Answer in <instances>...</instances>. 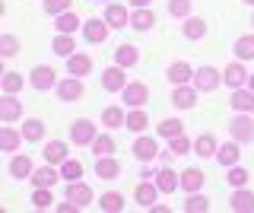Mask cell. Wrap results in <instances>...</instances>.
<instances>
[{
	"instance_id": "e575fe53",
	"label": "cell",
	"mask_w": 254,
	"mask_h": 213,
	"mask_svg": "<svg viewBox=\"0 0 254 213\" xmlns=\"http://www.w3.org/2000/svg\"><path fill=\"white\" fill-rule=\"evenodd\" d=\"M42 134H45L42 121H26V128H22V137L26 140H42Z\"/></svg>"
},
{
	"instance_id": "ab89813d",
	"label": "cell",
	"mask_w": 254,
	"mask_h": 213,
	"mask_svg": "<svg viewBox=\"0 0 254 213\" xmlns=\"http://www.w3.org/2000/svg\"><path fill=\"white\" fill-rule=\"evenodd\" d=\"M32 204H35V207H42V210L51 207V204H54V201H51V191H48V188H35V194H32Z\"/></svg>"
},
{
	"instance_id": "c3c4849f",
	"label": "cell",
	"mask_w": 254,
	"mask_h": 213,
	"mask_svg": "<svg viewBox=\"0 0 254 213\" xmlns=\"http://www.w3.org/2000/svg\"><path fill=\"white\" fill-rule=\"evenodd\" d=\"M190 10V0H169V13L172 16H185Z\"/></svg>"
},
{
	"instance_id": "7a4b0ae2",
	"label": "cell",
	"mask_w": 254,
	"mask_h": 213,
	"mask_svg": "<svg viewBox=\"0 0 254 213\" xmlns=\"http://www.w3.org/2000/svg\"><path fill=\"white\" fill-rule=\"evenodd\" d=\"M229 128H232V137H235V140H242V143L254 140V121H251V118H235Z\"/></svg>"
},
{
	"instance_id": "5b68a950",
	"label": "cell",
	"mask_w": 254,
	"mask_h": 213,
	"mask_svg": "<svg viewBox=\"0 0 254 213\" xmlns=\"http://www.w3.org/2000/svg\"><path fill=\"white\" fill-rule=\"evenodd\" d=\"M102 86H105L108 92H118V89H124V73H121V67H111L102 73Z\"/></svg>"
},
{
	"instance_id": "7402d4cb",
	"label": "cell",
	"mask_w": 254,
	"mask_h": 213,
	"mask_svg": "<svg viewBox=\"0 0 254 213\" xmlns=\"http://www.w3.org/2000/svg\"><path fill=\"white\" fill-rule=\"evenodd\" d=\"M169 80H172L175 86L188 83V80H190V67H188V64H172V67H169Z\"/></svg>"
},
{
	"instance_id": "9a60e30c",
	"label": "cell",
	"mask_w": 254,
	"mask_h": 213,
	"mask_svg": "<svg viewBox=\"0 0 254 213\" xmlns=\"http://www.w3.org/2000/svg\"><path fill=\"white\" fill-rule=\"evenodd\" d=\"M232 210L251 213V210H254V194H251V191H238V194L232 197Z\"/></svg>"
},
{
	"instance_id": "ac0fdd59",
	"label": "cell",
	"mask_w": 254,
	"mask_h": 213,
	"mask_svg": "<svg viewBox=\"0 0 254 213\" xmlns=\"http://www.w3.org/2000/svg\"><path fill=\"white\" fill-rule=\"evenodd\" d=\"M105 19H108V26H127V10L121 3H111L108 13H105Z\"/></svg>"
},
{
	"instance_id": "60d3db41",
	"label": "cell",
	"mask_w": 254,
	"mask_h": 213,
	"mask_svg": "<svg viewBox=\"0 0 254 213\" xmlns=\"http://www.w3.org/2000/svg\"><path fill=\"white\" fill-rule=\"evenodd\" d=\"M0 51H3V58H13V54L19 51V42H16L13 35H3L0 38Z\"/></svg>"
},
{
	"instance_id": "8992f818",
	"label": "cell",
	"mask_w": 254,
	"mask_h": 213,
	"mask_svg": "<svg viewBox=\"0 0 254 213\" xmlns=\"http://www.w3.org/2000/svg\"><path fill=\"white\" fill-rule=\"evenodd\" d=\"M118 172H121V165H118L115 159H108V156H99V165H95V175H99V178L111 181V178H118Z\"/></svg>"
},
{
	"instance_id": "7c38bea8",
	"label": "cell",
	"mask_w": 254,
	"mask_h": 213,
	"mask_svg": "<svg viewBox=\"0 0 254 213\" xmlns=\"http://www.w3.org/2000/svg\"><path fill=\"white\" fill-rule=\"evenodd\" d=\"M89 67H92V61L86 58V54H73V58L67 61V70L73 76H83V73H89Z\"/></svg>"
},
{
	"instance_id": "f35d334b",
	"label": "cell",
	"mask_w": 254,
	"mask_h": 213,
	"mask_svg": "<svg viewBox=\"0 0 254 213\" xmlns=\"http://www.w3.org/2000/svg\"><path fill=\"white\" fill-rule=\"evenodd\" d=\"M92 149H95V156H111L115 143H111V137H95L92 140Z\"/></svg>"
},
{
	"instance_id": "3957f363",
	"label": "cell",
	"mask_w": 254,
	"mask_h": 213,
	"mask_svg": "<svg viewBox=\"0 0 254 213\" xmlns=\"http://www.w3.org/2000/svg\"><path fill=\"white\" fill-rule=\"evenodd\" d=\"M70 137H73V143H92L95 140V128H92V121H76L73 124V131H70Z\"/></svg>"
},
{
	"instance_id": "f546056e",
	"label": "cell",
	"mask_w": 254,
	"mask_h": 213,
	"mask_svg": "<svg viewBox=\"0 0 254 213\" xmlns=\"http://www.w3.org/2000/svg\"><path fill=\"white\" fill-rule=\"evenodd\" d=\"M185 35H188V38H203V35H206V22H203V19H188Z\"/></svg>"
},
{
	"instance_id": "d6a6232c",
	"label": "cell",
	"mask_w": 254,
	"mask_h": 213,
	"mask_svg": "<svg viewBox=\"0 0 254 213\" xmlns=\"http://www.w3.org/2000/svg\"><path fill=\"white\" fill-rule=\"evenodd\" d=\"M76 26H79V19L73 16V13H61V16H58V29H61L64 35H67V32H76Z\"/></svg>"
},
{
	"instance_id": "5bb4252c",
	"label": "cell",
	"mask_w": 254,
	"mask_h": 213,
	"mask_svg": "<svg viewBox=\"0 0 254 213\" xmlns=\"http://www.w3.org/2000/svg\"><path fill=\"white\" fill-rule=\"evenodd\" d=\"M222 80H226L229 86H242L245 80H248V73H245V67H242V64H229V67H226V73H222Z\"/></svg>"
},
{
	"instance_id": "816d5d0a",
	"label": "cell",
	"mask_w": 254,
	"mask_h": 213,
	"mask_svg": "<svg viewBox=\"0 0 254 213\" xmlns=\"http://www.w3.org/2000/svg\"><path fill=\"white\" fill-rule=\"evenodd\" d=\"M130 3H133V6H140V10H143V6H146L149 0H130Z\"/></svg>"
},
{
	"instance_id": "603a6c76",
	"label": "cell",
	"mask_w": 254,
	"mask_h": 213,
	"mask_svg": "<svg viewBox=\"0 0 254 213\" xmlns=\"http://www.w3.org/2000/svg\"><path fill=\"white\" fill-rule=\"evenodd\" d=\"M54 181H58V172H54V169H42V172L32 175V185H35V188H51Z\"/></svg>"
},
{
	"instance_id": "b9f144b4",
	"label": "cell",
	"mask_w": 254,
	"mask_h": 213,
	"mask_svg": "<svg viewBox=\"0 0 254 213\" xmlns=\"http://www.w3.org/2000/svg\"><path fill=\"white\" fill-rule=\"evenodd\" d=\"M54 51L64 54V58H70V54H73L76 48H73V42H70L67 35H61V38H54Z\"/></svg>"
},
{
	"instance_id": "484cf974",
	"label": "cell",
	"mask_w": 254,
	"mask_h": 213,
	"mask_svg": "<svg viewBox=\"0 0 254 213\" xmlns=\"http://www.w3.org/2000/svg\"><path fill=\"white\" fill-rule=\"evenodd\" d=\"M115 58H118V67H130L133 61H137V48H133V45H121Z\"/></svg>"
},
{
	"instance_id": "74e56055",
	"label": "cell",
	"mask_w": 254,
	"mask_h": 213,
	"mask_svg": "<svg viewBox=\"0 0 254 213\" xmlns=\"http://www.w3.org/2000/svg\"><path fill=\"white\" fill-rule=\"evenodd\" d=\"M102 118H105L108 128H121V124H124V112H121V108H115V105L105 108V115H102Z\"/></svg>"
},
{
	"instance_id": "4dcf8cb0",
	"label": "cell",
	"mask_w": 254,
	"mask_h": 213,
	"mask_svg": "<svg viewBox=\"0 0 254 213\" xmlns=\"http://www.w3.org/2000/svg\"><path fill=\"white\" fill-rule=\"evenodd\" d=\"M181 131H185V124H181V121H175V118H169V121H162V124H159V134H162V137H178Z\"/></svg>"
},
{
	"instance_id": "836d02e7",
	"label": "cell",
	"mask_w": 254,
	"mask_h": 213,
	"mask_svg": "<svg viewBox=\"0 0 254 213\" xmlns=\"http://www.w3.org/2000/svg\"><path fill=\"white\" fill-rule=\"evenodd\" d=\"M137 201L143 204V207H153L156 204V188L153 185H140L137 188Z\"/></svg>"
},
{
	"instance_id": "4fadbf2b",
	"label": "cell",
	"mask_w": 254,
	"mask_h": 213,
	"mask_svg": "<svg viewBox=\"0 0 254 213\" xmlns=\"http://www.w3.org/2000/svg\"><path fill=\"white\" fill-rule=\"evenodd\" d=\"M19 112H22V105H19L13 96H6L3 102H0V118H3V121H16V118H19Z\"/></svg>"
},
{
	"instance_id": "52a82bcc",
	"label": "cell",
	"mask_w": 254,
	"mask_h": 213,
	"mask_svg": "<svg viewBox=\"0 0 254 213\" xmlns=\"http://www.w3.org/2000/svg\"><path fill=\"white\" fill-rule=\"evenodd\" d=\"M54 76L58 73H54L51 67H35L32 70V86H35V89H48V86L54 83Z\"/></svg>"
},
{
	"instance_id": "7dc6e473",
	"label": "cell",
	"mask_w": 254,
	"mask_h": 213,
	"mask_svg": "<svg viewBox=\"0 0 254 213\" xmlns=\"http://www.w3.org/2000/svg\"><path fill=\"white\" fill-rule=\"evenodd\" d=\"M248 172H245V169H232V172H229V185H235V188H245V185H248Z\"/></svg>"
},
{
	"instance_id": "f6af8a7d",
	"label": "cell",
	"mask_w": 254,
	"mask_h": 213,
	"mask_svg": "<svg viewBox=\"0 0 254 213\" xmlns=\"http://www.w3.org/2000/svg\"><path fill=\"white\" fill-rule=\"evenodd\" d=\"M79 175H83V162H64V178H70V181H76Z\"/></svg>"
},
{
	"instance_id": "83f0119b",
	"label": "cell",
	"mask_w": 254,
	"mask_h": 213,
	"mask_svg": "<svg viewBox=\"0 0 254 213\" xmlns=\"http://www.w3.org/2000/svg\"><path fill=\"white\" fill-rule=\"evenodd\" d=\"M194 146H197V156H213V149H216V140H213L210 134H200Z\"/></svg>"
},
{
	"instance_id": "bcb514c9",
	"label": "cell",
	"mask_w": 254,
	"mask_h": 213,
	"mask_svg": "<svg viewBox=\"0 0 254 213\" xmlns=\"http://www.w3.org/2000/svg\"><path fill=\"white\" fill-rule=\"evenodd\" d=\"M124 124H127V131H143V128H146V115H143V112H133Z\"/></svg>"
},
{
	"instance_id": "681fc988",
	"label": "cell",
	"mask_w": 254,
	"mask_h": 213,
	"mask_svg": "<svg viewBox=\"0 0 254 213\" xmlns=\"http://www.w3.org/2000/svg\"><path fill=\"white\" fill-rule=\"evenodd\" d=\"M188 137H185V134H178V137H172V153L175 156H181V153H188Z\"/></svg>"
},
{
	"instance_id": "d590c367",
	"label": "cell",
	"mask_w": 254,
	"mask_h": 213,
	"mask_svg": "<svg viewBox=\"0 0 254 213\" xmlns=\"http://www.w3.org/2000/svg\"><path fill=\"white\" fill-rule=\"evenodd\" d=\"M185 210L188 213H206V210H210V201H206V197H188V204H185Z\"/></svg>"
},
{
	"instance_id": "30bf717a",
	"label": "cell",
	"mask_w": 254,
	"mask_h": 213,
	"mask_svg": "<svg viewBox=\"0 0 254 213\" xmlns=\"http://www.w3.org/2000/svg\"><path fill=\"white\" fill-rule=\"evenodd\" d=\"M133 153H137L140 159H153V156L159 153V146H156V140H153V137H140L137 143H133Z\"/></svg>"
},
{
	"instance_id": "db71d44e",
	"label": "cell",
	"mask_w": 254,
	"mask_h": 213,
	"mask_svg": "<svg viewBox=\"0 0 254 213\" xmlns=\"http://www.w3.org/2000/svg\"><path fill=\"white\" fill-rule=\"evenodd\" d=\"M248 3H254V0H248Z\"/></svg>"
},
{
	"instance_id": "ba28073f",
	"label": "cell",
	"mask_w": 254,
	"mask_h": 213,
	"mask_svg": "<svg viewBox=\"0 0 254 213\" xmlns=\"http://www.w3.org/2000/svg\"><path fill=\"white\" fill-rule=\"evenodd\" d=\"M67 197L76 204V207H83V204H89V201H92V191H89L86 185H79V181H73V185L67 188Z\"/></svg>"
},
{
	"instance_id": "6da1fadb",
	"label": "cell",
	"mask_w": 254,
	"mask_h": 213,
	"mask_svg": "<svg viewBox=\"0 0 254 213\" xmlns=\"http://www.w3.org/2000/svg\"><path fill=\"white\" fill-rule=\"evenodd\" d=\"M146 99H149V89H146L143 83H130V86H124V102H127V105L140 108Z\"/></svg>"
},
{
	"instance_id": "9c48e42d",
	"label": "cell",
	"mask_w": 254,
	"mask_h": 213,
	"mask_svg": "<svg viewBox=\"0 0 254 213\" xmlns=\"http://www.w3.org/2000/svg\"><path fill=\"white\" fill-rule=\"evenodd\" d=\"M58 96H61L64 102H73V99L83 96V86H79V80H64V83L58 86Z\"/></svg>"
},
{
	"instance_id": "d4e9b609",
	"label": "cell",
	"mask_w": 254,
	"mask_h": 213,
	"mask_svg": "<svg viewBox=\"0 0 254 213\" xmlns=\"http://www.w3.org/2000/svg\"><path fill=\"white\" fill-rule=\"evenodd\" d=\"M130 26H133V29H149V26H156V13H149V10L133 13V16H130Z\"/></svg>"
},
{
	"instance_id": "e0dca14e",
	"label": "cell",
	"mask_w": 254,
	"mask_h": 213,
	"mask_svg": "<svg viewBox=\"0 0 254 213\" xmlns=\"http://www.w3.org/2000/svg\"><path fill=\"white\" fill-rule=\"evenodd\" d=\"M194 89H185V86H178V89H175V96H172V102L178 108H194Z\"/></svg>"
},
{
	"instance_id": "7bdbcfd3",
	"label": "cell",
	"mask_w": 254,
	"mask_h": 213,
	"mask_svg": "<svg viewBox=\"0 0 254 213\" xmlns=\"http://www.w3.org/2000/svg\"><path fill=\"white\" fill-rule=\"evenodd\" d=\"M3 89H6V96H13L16 89H22V76L19 73H6L3 76Z\"/></svg>"
},
{
	"instance_id": "8d00e7d4",
	"label": "cell",
	"mask_w": 254,
	"mask_h": 213,
	"mask_svg": "<svg viewBox=\"0 0 254 213\" xmlns=\"http://www.w3.org/2000/svg\"><path fill=\"white\" fill-rule=\"evenodd\" d=\"M99 207H102V210H108V213H115V210H121V207H124V197H121V194H105Z\"/></svg>"
},
{
	"instance_id": "cb8c5ba5",
	"label": "cell",
	"mask_w": 254,
	"mask_h": 213,
	"mask_svg": "<svg viewBox=\"0 0 254 213\" xmlns=\"http://www.w3.org/2000/svg\"><path fill=\"white\" fill-rule=\"evenodd\" d=\"M181 185H185L188 191H197V188L203 185V172H197V169H185V175H181Z\"/></svg>"
},
{
	"instance_id": "ffe728a7",
	"label": "cell",
	"mask_w": 254,
	"mask_h": 213,
	"mask_svg": "<svg viewBox=\"0 0 254 213\" xmlns=\"http://www.w3.org/2000/svg\"><path fill=\"white\" fill-rule=\"evenodd\" d=\"M235 54H238L242 61H251V58H254V35L238 38V42H235Z\"/></svg>"
},
{
	"instance_id": "8fae6325",
	"label": "cell",
	"mask_w": 254,
	"mask_h": 213,
	"mask_svg": "<svg viewBox=\"0 0 254 213\" xmlns=\"http://www.w3.org/2000/svg\"><path fill=\"white\" fill-rule=\"evenodd\" d=\"M83 35L89 38V42H105V38H108V26H102L99 19H92V22H86Z\"/></svg>"
},
{
	"instance_id": "f1b7e54d",
	"label": "cell",
	"mask_w": 254,
	"mask_h": 213,
	"mask_svg": "<svg viewBox=\"0 0 254 213\" xmlns=\"http://www.w3.org/2000/svg\"><path fill=\"white\" fill-rule=\"evenodd\" d=\"M64 156H67V146L64 143H48L45 146V159L48 162H64Z\"/></svg>"
},
{
	"instance_id": "ee69618b",
	"label": "cell",
	"mask_w": 254,
	"mask_h": 213,
	"mask_svg": "<svg viewBox=\"0 0 254 213\" xmlns=\"http://www.w3.org/2000/svg\"><path fill=\"white\" fill-rule=\"evenodd\" d=\"M73 6V0H45V13H64Z\"/></svg>"
},
{
	"instance_id": "44dd1931",
	"label": "cell",
	"mask_w": 254,
	"mask_h": 213,
	"mask_svg": "<svg viewBox=\"0 0 254 213\" xmlns=\"http://www.w3.org/2000/svg\"><path fill=\"white\" fill-rule=\"evenodd\" d=\"M238 156H242V149H238L235 143H226V146H222L219 153H216V159H219L222 165H235V162H238Z\"/></svg>"
},
{
	"instance_id": "f5cc1de1",
	"label": "cell",
	"mask_w": 254,
	"mask_h": 213,
	"mask_svg": "<svg viewBox=\"0 0 254 213\" xmlns=\"http://www.w3.org/2000/svg\"><path fill=\"white\" fill-rule=\"evenodd\" d=\"M248 86H251V92H254V76H248Z\"/></svg>"
},
{
	"instance_id": "277c9868",
	"label": "cell",
	"mask_w": 254,
	"mask_h": 213,
	"mask_svg": "<svg viewBox=\"0 0 254 213\" xmlns=\"http://www.w3.org/2000/svg\"><path fill=\"white\" fill-rule=\"evenodd\" d=\"M216 83H219V73L213 67H200V70H197V89L210 92V89H216Z\"/></svg>"
},
{
	"instance_id": "f907efd6",
	"label": "cell",
	"mask_w": 254,
	"mask_h": 213,
	"mask_svg": "<svg viewBox=\"0 0 254 213\" xmlns=\"http://www.w3.org/2000/svg\"><path fill=\"white\" fill-rule=\"evenodd\" d=\"M73 210H79L73 201H70V204H61V213H73Z\"/></svg>"
},
{
	"instance_id": "2e32d148",
	"label": "cell",
	"mask_w": 254,
	"mask_h": 213,
	"mask_svg": "<svg viewBox=\"0 0 254 213\" xmlns=\"http://www.w3.org/2000/svg\"><path fill=\"white\" fill-rule=\"evenodd\" d=\"M156 185H159V191L172 194L175 188H178V175H175L172 169H162V172H159V181H156Z\"/></svg>"
},
{
	"instance_id": "d6986e66",
	"label": "cell",
	"mask_w": 254,
	"mask_h": 213,
	"mask_svg": "<svg viewBox=\"0 0 254 213\" xmlns=\"http://www.w3.org/2000/svg\"><path fill=\"white\" fill-rule=\"evenodd\" d=\"M232 108H238V112H254V92H242V89H238L232 96Z\"/></svg>"
},
{
	"instance_id": "4316f807",
	"label": "cell",
	"mask_w": 254,
	"mask_h": 213,
	"mask_svg": "<svg viewBox=\"0 0 254 213\" xmlns=\"http://www.w3.org/2000/svg\"><path fill=\"white\" fill-rule=\"evenodd\" d=\"M0 146H3L6 153H13V149L19 146V134L10 131V128H3V131H0Z\"/></svg>"
},
{
	"instance_id": "1f68e13d",
	"label": "cell",
	"mask_w": 254,
	"mask_h": 213,
	"mask_svg": "<svg viewBox=\"0 0 254 213\" xmlns=\"http://www.w3.org/2000/svg\"><path fill=\"white\" fill-rule=\"evenodd\" d=\"M10 169H13V175H16V178H26L29 172H32V162H29V156H16Z\"/></svg>"
}]
</instances>
